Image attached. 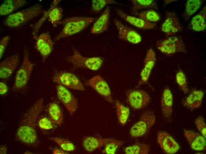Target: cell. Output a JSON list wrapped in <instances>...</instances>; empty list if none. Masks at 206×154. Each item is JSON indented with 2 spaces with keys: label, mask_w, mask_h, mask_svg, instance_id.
I'll return each instance as SVG.
<instances>
[{
  "label": "cell",
  "mask_w": 206,
  "mask_h": 154,
  "mask_svg": "<svg viewBox=\"0 0 206 154\" xmlns=\"http://www.w3.org/2000/svg\"><path fill=\"white\" fill-rule=\"evenodd\" d=\"M24 153L25 154H32V153H30L29 151H26Z\"/></svg>",
  "instance_id": "ee69618b"
},
{
  "label": "cell",
  "mask_w": 206,
  "mask_h": 154,
  "mask_svg": "<svg viewBox=\"0 0 206 154\" xmlns=\"http://www.w3.org/2000/svg\"><path fill=\"white\" fill-rule=\"evenodd\" d=\"M43 102L42 98L38 100L21 119L15 135L16 138L20 142L28 145L36 143L38 138L36 123L44 109Z\"/></svg>",
  "instance_id": "6da1fadb"
},
{
  "label": "cell",
  "mask_w": 206,
  "mask_h": 154,
  "mask_svg": "<svg viewBox=\"0 0 206 154\" xmlns=\"http://www.w3.org/2000/svg\"><path fill=\"white\" fill-rule=\"evenodd\" d=\"M184 134L190 146L198 151L206 150L205 138L202 135L193 131L184 130Z\"/></svg>",
  "instance_id": "ac0fdd59"
},
{
  "label": "cell",
  "mask_w": 206,
  "mask_h": 154,
  "mask_svg": "<svg viewBox=\"0 0 206 154\" xmlns=\"http://www.w3.org/2000/svg\"><path fill=\"white\" fill-rule=\"evenodd\" d=\"M9 88L7 84L4 82H0V94L1 95H4L7 93L8 91Z\"/></svg>",
  "instance_id": "ab89813d"
},
{
  "label": "cell",
  "mask_w": 206,
  "mask_h": 154,
  "mask_svg": "<svg viewBox=\"0 0 206 154\" xmlns=\"http://www.w3.org/2000/svg\"><path fill=\"white\" fill-rule=\"evenodd\" d=\"M54 121L48 117H44L40 119L38 122V126L41 129L49 130L54 127Z\"/></svg>",
  "instance_id": "8d00e7d4"
},
{
  "label": "cell",
  "mask_w": 206,
  "mask_h": 154,
  "mask_svg": "<svg viewBox=\"0 0 206 154\" xmlns=\"http://www.w3.org/2000/svg\"><path fill=\"white\" fill-rule=\"evenodd\" d=\"M117 116L119 123L122 125L126 123L129 117V108L117 100L115 102Z\"/></svg>",
  "instance_id": "f1b7e54d"
},
{
  "label": "cell",
  "mask_w": 206,
  "mask_h": 154,
  "mask_svg": "<svg viewBox=\"0 0 206 154\" xmlns=\"http://www.w3.org/2000/svg\"><path fill=\"white\" fill-rule=\"evenodd\" d=\"M156 61L155 53L152 49L150 48L147 51L144 60L143 67L140 74V79L137 87L148 82Z\"/></svg>",
  "instance_id": "9a60e30c"
},
{
  "label": "cell",
  "mask_w": 206,
  "mask_h": 154,
  "mask_svg": "<svg viewBox=\"0 0 206 154\" xmlns=\"http://www.w3.org/2000/svg\"><path fill=\"white\" fill-rule=\"evenodd\" d=\"M114 23L118 31V38L133 44H137L141 42V36L136 31L117 19H114Z\"/></svg>",
  "instance_id": "7c38bea8"
},
{
  "label": "cell",
  "mask_w": 206,
  "mask_h": 154,
  "mask_svg": "<svg viewBox=\"0 0 206 154\" xmlns=\"http://www.w3.org/2000/svg\"><path fill=\"white\" fill-rule=\"evenodd\" d=\"M91 12L92 13H98L109 4H117L113 0H92L91 1Z\"/></svg>",
  "instance_id": "e575fe53"
},
{
  "label": "cell",
  "mask_w": 206,
  "mask_h": 154,
  "mask_svg": "<svg viewBox=\"0 0 206 154\" xmlns=\"http://www.w3.org/2000/svg\"><path fill=\"white\" fill-rule=\"evenodd\" d=\"M53 81L70 89L84 91L85 88L79 78L75 74L66 71L55 70Z\"/></svg>",
  "instance_id": "ba28073f"
},
{
  "label": "cell",
  "mask_w": 206,
  "mask_h": 154,
  "mask_svg": "<svg viewBox=\"0 0 206 154\" xmlns=\"http://www.w3.org/2000/svg\"><path fill=\"white\" fill-rule=\"evenodd\" d=\"M149 146L143 143H137L126 147L124 152L126 154H147L150 151Z\"/></svg>",
  "instance_id": "4dcf8cb0"
},
{
  "label": "cell",
  "mask_w": 206,
  "mask_h": 154,
  "mask_svg": "<svg viewBox=\"0 0 206 154\" xmlns=\"http://www.w3.org/2000/svg\"><path fill=\"white\" fill-rule=\"evenodd\" d=\"M173 97L172 93L168 87L164 89L162 94L161 106L164 117L168 119L171 116L173 112Z\"/></svg>",
  "instance_id": "44dd1931"
},
{
  "label": "cell",
  "mask_w": 206,
  "mask_h": 154,
  "mask_svg": "<svg viewBox=\"0 0 206 154\" xmlns=\"http://www.w3.org/2000/svg\"><path fill=\"white\" fill-rule=\"evenodd\" d=\"M110 9L107 6L100 16L96 21L91 30L93 34H99L106 31L109 22Z\"/></svg>",
  "instance_id": "603a6c76"
},
{
  "label": "cell",
  "mask_w": 206,
  "mask_h": 154,
  "mask_svg": "<svg viewBox=\"0 0 206 154\" xmlns=\"http://www.w3.org/2000/svg\"><path fill=\"white\" fill-rule=\"evenodd\" d=\"M87 84L106 101L110 103L113 102V98L109 86L100 75H96L90 78L87 82Z\"/></svg>",
  "instance_id": "8fae6325"
},
{
  "label": "cell",
  "mask_w": 206,
  "mask_h": 154,
  "mask_svg": "<svg viewBox=\"0 0 206 154\" xmlns=\"http://www.w3.org/2000/svg\"><path fill=\"white\" fill-rule=\"evenodd\" d=\"M112 138H102L93 136H86L83 137L82 146L87 152L89 153L104 147L111 141Z\"/></svg>",
  "instance_id": "d6986e66"
},
{
  "label": "cell",
  "mask_w": 206,
  "mask_h": 154,
  "mask_svg": "<svg viewBox=\"0 0 206 154\" xmlns=\"http://www.w3.org/2000/svg\"><path fill=\"white\" fill-rule=\"evenodd\" d=\"M53 153L54 154H67V153L63 150L56 149L53 151Z\"/></svg>",
  "instance_id": "60d3db41"
},
{
  "label": "cell",
  "mask_w": 206,
  "mask_h": 154,
  "mask_svg": "<svg viewBox=\"0 0 206 154\" xmlns=\"http://www.w3.org/2000/svg\"><path fill=\"white\" fill-rule=\"evenodd\" d=\"M47 111L49 115L54 123L59 125L62 123L63 114L59 105L57 103L52 102L48 105Z\"/></svg>",
  "instance_id": "83f0119b"
},
{
  "label": "cell",
  "mask_w": 206,
  "mask_h": 154,
  "mask_svg": "<svg viewBox=\"0 0 206 154\" xmlns=\"http://www.w3.org/2000/svg\"><path fill=\"white\" fill-rule=\"evenodd\" d=\"M156 45L161 53L167 56H171L178 52H187L182 39L177 36H172L159 39L156 41Z\"/></svg>",
  "instance_id": "8992f818"
},
{
  "label": "cell",
  "mask_w": 206,
  "mask_h": 154,
  "mask_svg": "<svg viewBox=\"0 0 206 154\" xmlns=\"http://www.w3.org/2000/svg\"><path fill=\"white\" fill-rule=\"evenodd\" d=\"M155 120L153 111L148 110L143 112L139 120L131 128L130 135L133 137H139L144 136L154 125Z\"/></svg>",
  "instance_id": "52a82bcc"
},
{
  "label": "cell",
  "mask_w": 206,
  "mask_h": 154,
  "mask_svg": "<svg viewBox=\"0 0 206 154\" xmlns=\"http://www.w3.org/2000/svg\"><path fill=\"white\" fill-rule=\"evenodd\" d=\"M9 37L6 36L2 38L0 41V59L4 52L9 40Z\"/></svg>",
  "instance_id": "f35d334b"
},
{
  "label": "cell",
  "mask_w": 206,
  "mask_h": 154,
  "mask_svg": "<svg viewBox=\"0 0 206 154\" xmlns=\"http://www.w3.org/2000/svg\"><path fill=\"white\" fill-rule=\"evenodd\" d=\"M61 1L54 0L50 5L51 9L49 12L48 19L53 27H55L59 24L62 16L63 10L62 8L57 6Z\"/></svg>",
  "instance_id": "484cf974"
},
{
  "label": "cell",
  "mask_w": 206,
  "mask_h": 154,
  "mask_svg": "<svg viewBox=\"0 0 206 154\" xmlns=\"http://www.w3.org/2000/svg\"><path fill=\"white\" fill-rule=\"evenodd\" d=\"M161 29L168 36H173L181 30L182 27L175 12L169 11L166 12L165 18Z\"/></svg>",
  "instance_id": "4fadbf2b"
},
{
  "label": "cell",
  "mask_w": 206,
  "mask_h": 154,
  "mask_svg": "<svg viewBox=\"0 0 206 154\" xmlns=\"http://www.w3.org/2000/svg\"><path fill=\"white\" fill-rule=\"evenodd\" d=\"M53 43L49 32L41 33L36 40L35 47L44 61L52 52Z\"/></svg>",
  "instance_id": "5bb4252c"
},
{
  "label": "cell",
  "mask_w": 206,
  "mask_h": 154,
  "mask_svg": "<svg viewBox=\"0 0 206 154\" xmlns=\"http://www.w3.org/2000/svg\"><path fill=\"white\" fill-rule=\"evenodd\" d=\"M26 3L24 0H6L0 6V15L3 16L12 13Z\"/></svg>",
  "instance_id": "d4e9b609"
},
{
  "label": "cell",
  "mask_w": 206,
  "mask_h": 154,
  "mask_svg": "<svg viewBox=\"0 0 206 154\" xmlns=\"http://www.w3.org/2000/svg\"><path fill=\"white\" fill-rule=\"evenodd\" d=\"M176 1V0H165L164 1V6H165V5L168 4L169 3H170L172 2Z\"/></svg>",
  "instance_id": "7bdbcfd3"
},
{
  "label": "cell",
  "mask_w": 206,
  "mask_h": 154,
  "mask_svg": "<svg viewBox=\"0 0 206 154\" xmlns=\"http://www.w3.org/2000/svg\"><path fill=\"white\" fill-rule=\"evenodd\" d=\"M204 94V91L193 89L182 101V104L184 107L190 110L197 109L201 106Z\"/></svg>",
  "instance_id": "7402d4cb"
},
{
  "label": "cell",
  "mask_w": 206,
  "mask_h": 154,
  "mask_svg": "<svg viewBox=\"0 0 206 154\" xmlns=\"http://www.w3.org/2000/svg\"><path fill=\"white\" fill-rule=\"evenodd\" d=\"M96 18L86 17H74L65 18L59 24L63 28L55 37L54 41L78 33L87 28Z\"/></svg>",
  "instance_id": "7a4b0ae2"
},
{
  "label": "cell",
  "mask_w": 206,
  "mask_h": 154,
  "mask_svg": "<svg viewBox=\"0 0 206 154\" xmlns=\"http://www.w3.org/2000/svg\"><path fill=\"white\" fill-rule=\"evenodd\" d=\"M126 102L135 110L141 109L149 102L150 98L145 91L138 89L128 90L126 93Z\"/></svg>",
  "instance_id": "30bf717a"
},
{
  "label": "cell",
  "mask_w": 206,
  "mask_h": 154,
  "mask_svg": "<svg viewBox=\"0 0 206 154\" xmlns=\"http://www.w3.org/2000/svg\"><path fill=\"white\" fill-rule=\"evenodd\" d=\"M157 142L164 153L173 154L180 149L178 144L169 134L164 131H159L157 134Z\"/></svg>",
  "instance_id": "2e32d148"
},
{
  "label": "cell",
  "mask_w": 206,
  "mask_h": 154,
  "mask_svg": "<svg viewBox=\"0 0 206 154\" xmlns=\"http://www.w3.org/2000/svg\"><path fill=\"white\" fill-rule=\"evenodd\" d=\"M42 10V7L41 4H35L9 15L4 20L3 23L9 27H18L38 16Z\"/></svg>",
  "instance_id": "3957f363"
},
{
  "label": "cell",
  "mask_w": 206,
  "mask_h": 154,
  "mask_svg": "<svg viewBox=\"0 0 206 154\" xmlns=\"http://www.w3.org/2000/svg\"><path fill=\"white\" fill-rule=\"evenodd\" d=\"M189 29L195 31H202L206 28V7L191 19L188 26Z\"/></svg>",
  "instance_id": "cb8c5ba5"
},
{
  "label": "cell",
  "mask_w": 206,
  "mask_h": 154,
  "mask_svg": "<svg viewBox=\"0 0 206 154\" xmlns=\"http://www.w3.org/2000/svg\"><path fill=\"white\" fill-rule=\"evenodd\" d=\"M73 54L67 58V61L75 68H83L93 71L99 70L102 66L103 59L100 57H87L82 55L73 47Z\"/></svg>",
  "instance_id": "5b68a950"
},
{
  "label": "cell",
  "mask_w": 206,
  "mask_h": 154,
  "mask_svg": "<svg viewBox=\"0 0 206 154\" xmlns=\"http://www.w3.org/2000/svg\"><path fill=\"white\" fill-rule=\"evenodd\" d=\"M203 0H188L186 2L182 16L186 21L189 20L203 4Z\"/></svg>",
  "instance_id": "4316f807"
},
{
  "label": "cell",
  "mask_w": 206,
  "mask_h": 154,
  "mask_svg": "<svg viewBox=\"0 0 206 154\" xmlns=\"http://www.w3.org/2000/svg\"><path fill=\"white\" fill-rule=\"evenodd\" d=\"M50 139L56 143L63 150L67 151H72L75 149L73 144L70 141L64 139L52 137Z\"/></svg>",
  "instance_id": "d590c367"
},
{
  "label": "cell",
  "mask_w": 206,
  "mask_h": 154,
  "mask_svg": "<svg viewBox=\"0 0 206 154\" xmlns=\"http://www.w3.org/2000/svg\"><path fill=\"white\" fill-rule=\"evenodd\" d=\"M133 14L146 21L151 23L157 21L160 19L159 14L154 10L152 9L139 13L136 12Z\"/></svg>",
  "instance_id": "1f68e13d"
},
{
  "label": "cell",
  "mask_w": 206,
  "mask_h": 154,
  "mask_svg": "<svg viewBox=\"0 0 206 154\" xmlns=\"http://www.w3.org/2000/svg\"><path fill=\"white\" fill-rule=\"evenodd\" d=\"M133 6L132 13L133 14L137 10L147 8H153L158 9L156 1L154 0H132Z\"/></svg>",
  "instance_id": "f546056e"
},
{
  "label": "cell",
  "mask_w": 206,
  "mask_h": 154,
  "mask_svg": "<svg viewBox=\"0 0 206 154\" xmlns=\"http://www.w3.org/2000/svg\"><path fill=\"white\" fill-rule=\"evenodd\" d=\"M19 55L15 54L6 57L0 63V78L6 79L9 78L19 63Z\"/></svg>",
  "instance_id": "e0dca14e"
},
{
  "label": "cell",
  "mask_w": 206,
  "mask_h": 154,
  "mask_svg": "<svg viewBox=\"0 0 206 154\" xmlns=\"http://www.w3.org/2000/svg\"><path fill=\"white\" fill-rule=\"evenodd\" d=\"M176 80L177 83L185 94L189 92V88L186 76L181 70H179L176 75Z\"/></svg>",
  "instance_id": "836d02e7"
},
{
  "label": "cell",
  "mask_w": 206,
  "mask_h": 154,
  "mask_svg": "<svg viewBox=\"0 0 206 154\" xmlns=\"http://www.w3.org/2000/svg\"><path fill=\"white\" fill-rule=\"evenodd\" d=\"M123 141L113 138L104 146L102 153L106 154H114L123 144Z\"/></svg>",
  "instance_id": "d6a6232c"
},
{
  "label": "cell",
  "mask_w": 206,
  "mask_h": 154,
  "mask_svg": "<svg viewBox=\"0 0 206 154\" xmlns=\"http://www.w3.org/2000/svg\"><path fill=\"white\" fill-rule=\"evenodd\" d=\"M7 153V148L4 146L1 147L0 148V154H5Z\"/></svg>",
  "instance_id": "b9f144b4"
},
{
  "label": "cell",
  "mask_w": 206,
  "mask_h": 154,
  "mask_svg": "<svg viewBox=\"0 0 206 154\" xmlns=\"http://www.w3.org/2000/svg\"><path fill=\"white\" fill-rule=\"evenodd\" d=\"M34 64L29 59L28 50L25 48L23 50V55L22 64L16 72L13 91H17L24 89L29 80Z\"/></svg>",
  "instance_id": "277c9868"
},
{
  "label": "cell",
  "mask_w": 206,
  "mask_h": 154,
  "mask_svg": "<svg viewBox=\"0 0 206 154\" xmlns=\"http://www.w3.org/2000/svg\"><path fill=\"white\" fill-rule=\"evenodd\" d=\"M57 97L65 107L69 113L73 114L78 107L77 99L67 89L58 84L56 87Z\"/></svg>",
  "instance_id": "9c48e42d"
},
{
  "label": "cell",
  "mask_w": 206,
  "mask_h": 154,
  "mask_svg": "<svg viewBox=\"0 0 206 154\" xmlns=\"http://www.w3.org/2000/svg\"><path fill=\"white\" fill-rule=\"evenodd\" d=\"M195 123L198 130L206 139V126L203 117L202 116L198 117L196 120Z\"/></svg>",
  "instance_id": "74e56055"
},
{
  "label": "cell",
  "mask_w": 206,
  "mask_h": 154,
  "mask_svg": "<svg viewBox=\"0 0 206 154\" xmlns=\"http://www.w3.org/2000/svg\"><path fill=\"white\" fill-rule=\"evenodd\" d=\"M116 11L121 18L137 28L142 29H150L154 28L156 25L154 23L147 22L139 17L128 15L121 9H117Z\"/></svg>",
  "instance_id": "ffe728a7"
}]
</instances>
